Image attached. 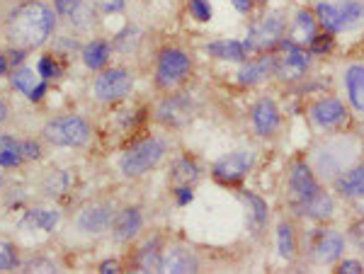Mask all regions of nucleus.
Instances as JSON below:
<instances>
[{
    "mask_svg": "<svg viewBox=\"0 0 364 274\" xmlns=\"http://www.w3.org/2000/svg\"><path fill=\"white\" fill-rule=\"evenodd\" d=\"M22 155L24 160H37L42 155V146L37 141H22Z\"/></svg>",
    "mask_w": 364,
    "mask_h": 274,
    "instance_id": "38",
    "label": "nucleus"
},
{
    "mask_svg": "<svg viewBox=\"0 0 364 274\" xmlns=\"http://www.w3.org/2000/svg\"><path fill=\"white\" fill-rule=\"evenodd\" d=\"M231 3L238 13H250L253 10V0H231Z\"/></svg>",
    "mask_w": 364,
    "mask_h": 274,
    "instance_id": "45",
    "label": "nucleus"
},
{
    "mask_svg": "<svg viewBox=\"0 0 364 274\" xmlns=\"http://www.w3.org/2000/svg\"><path fill=\"white\" fill-rule=\"evenodd\" d=\"M189 68H192V63H189L187 54L180 52V49H168V52L161 54V61H158V85L161 88H173V85L184 80Z\"/></svg>",
    "mask_w": 364,
    "mask_h": 274,
    "instance_id": "7",
    "label": "nucleus"
},
{
    "mask_svg": "<svg viewBox=\"0 0 364 274\" xmlns=\"http://www.w3.org/2000/svg\"><path fill=\"white\" fill-rule=\"evenodd\" d=\"M362 22H364V3L362 0H342V5H340L342 29H352Z\"/></svg>",
    "mask_w": 364,
    "mask_h": 274,
    "instance_id": "28",
    "label": "nucleus"
},
{
    "mask_svg": "<svg viewBox=\"0 0 364 274\" xmlns=\"http://www.w3.org/2000/svg\"><path fill=\"white\" fill-rule=\"evenodd\" d=\"M134 88V78L129 75V70L124 68H110L105 73L97 75L95 80V98L102 102H115L131 93Z\"/></svg>",
    "mask_w": 364,
    "mask_h": 274,
    "instance_id": "4",
    "label": "nucleus"
},
{
    "mask_svg": "<svg viewBox=\"0 0 364 274\" xmlns=\"http://www.w3.org/2000/svg\"><path fill=\"white\" fill-rule=\"evenodd\" d=\"M112 231H115V238L117 241H131L138 231H141V211L129 206V209L119 211L112 221Z\"/></svg>",
    "mask_w": 364,
    "mask_h": 274,
    "instance_id": "15",
    "label": "nucleus"
},
{
    "mask_svg": "<svg viewBox=\"0 0 364 274\" xmlns=\"http://www.w3.org/2000/svg\"><path fill=\"white\" fill-rule=\"evenodd\" d=\"M284 34V17L282 15H265L260 22H255L248 32V39H245V49H272L277 42Z\"/></svg>",
    "mask_w": 364,
    "mask_h": 274,
    "instance_id": "5",
    "label": "nucleus"
},
{
    "mask_svg": "<svg viewBox=\"0 0 364 274\" xmlns=\"http://www.w3.org/2000/svg\"><path fill=\"white\" fill-rule=\"evenodd\" d=\"M345 85L355 109L364 112V66H350L345 70Z\"/></svg>",
    "mask_w": 364,
    "mask_h": 274,
    "instance_id": "21",
    "label": "nucleus"
},
{
    "mask_svg": "<svg viewBox=\"0 0 364 274\" xmlns=\"http://www.w3.org/2000/svg\"><path fill=\"white\" fill-rule=\"evenodd\" d=\"M42 134L54 146H83L90 139V126L80 116H59L44 126Z\"/></svg>",
    "mask_w": 364,
    "mask_h": 274,
    "instance_id": "2",
    "label": "nucleus"
},
{
    "mask_svg": "<svg viewBox=\"0 0 364 274\" xmlns=\"http://www.w3.org/2000/svg\"><path fill=\"white\" fill-rule=\"evenodd\" d=\"M189 13L199 22H209L212 20V5L207 0H189Z\"/></svg>",
    "mask_w": 364,
    "mask_h": 274,
    "instance_id": "35",
    "label": "nucleus"
},
{
    "mask_svg": "<svg viewBox=\"0 0 364 274\" xmlns=\"http://www.w3.org/2000/svg\"><path fill=\"white\" fill-rule=\"evenodd\" d=\"M352 233H355V238H357V243L364 248V221L362 223H357L355 228H352Z\"/></svg>",
    "mask_w": 364,
    "mask_h": 274,
    "instance_id": "47",
    "label": "nucleus"
},
{
    "mask_svg": "<svg viewBox=\"0 0 364 274\" xmlns=\"http://www.w3.org/2000/svg\"><path fill=\"white\" fill-rule=\"evenodd\" d=\"M112 223V209L107 204H92L78 216V228L83 233H102Z\"/></svg>",
    "mask_w": 364,
    "mask_h": 274,
    "instance_id": "13",
    "label": "nucleus"
},
{
    "mask_svg": "<svg viewBox=\"0 0 364 274\" xmlns=\"http://www.w3.org/2000/svg\"><path fill=\"white\" fill-rule=\"evenodd\" d=\"M352 153H342V144H330L328 149H323L319 153V170L323 175H335L342 165L347 163Z\"/></svg>",
    "mask_w": 364,
    "mask_h": 274,
    "instance_id": "22",
    "label": "nucleus"
},
{
    "mask_svg": "<svg viewBox=\"0 0 364 274\" xmlns=\"http://www.w3.org/2000/svg\"><path fill=\"white\" fill-rule=\"evenodd\" d=\"M189 112H192V107H189L187 100L170 98L158 107V119H161L163 124L177 126V124H184V121L189 119Z\"/></svg>",
    "mask_w": 364,
    "mask_h": 274,
    "instance_id": "18",
    "label": "nucleus"
},
{
    "mask_svg": "<svg viewBox=\"0 0 364 274\" xmlns=\"http://www.w3.org/2000/svg\"><path fill=\"white\" fill-rule=\"evenodd\" d=\"M355 209L360 211V214H364V192L355 197Z\"/></svg>",
    "mask_w": 364,
    "mask_h": 274,
    "instance_id": "48",
    "label": "nucleus"
},
{
    "mask_svg": "<svg viewBox=\"0 0 364 274\" xmlns=\"http://www.w3.org/2000/svg\"><path fill=\"white\" fill-rule=\"evenodd\" d=\"M163 153H166V141L148 139V141H143V144L134 146L131 151H126L119 167L126 177H138V175H143V172L151 170L153 165H158Z\"/></svg>",
    "mask_w": 364,
    "mask_h": 274,
    "instance_id": "3",
    "label": "nucleus"
},
{
    "mask_svg": "<svg viewBox=\"0 0 364 274\" xmlns=\"http://www.w3.org/2000/svg\"><path fill=\"white\" fill-rule=\"evenodd\" d=\"M54 27V10L46 8L39 0H29V3H22L20 8H15L10 13L8 22H5V34H8V39L15 47L34 49L42 47L46 39L51 37Z\"/></svg>",
    "mask_w": 364,
    "mask_h": 274,
    "instance_id": "1",
    "label": "nucleus"
},
{
    "mask_svg": "<svg viewBox=\"0 0 364 274\" xmlns=\"http://www.w3.org/2000/svg\"><path fill=\"white\" fill-rule=\"evenodd\" d=\"M59 73L61 68L54 61V56H42V61H39V75H42L44 80H49V78H56Z\"/></svg>",
    "mask_w": 364,
    "mask_h": 274,
    "instance_id": "36",
    "label": "nucleus"
},
{
    "mask_svg": "<svg viewBox=\"0 0 364 274\" xmlns=\"http://www.w3.org/2000/svg\"><path fill=\"white\" fill-rule=\"evenodd\" d=\"M95 5L105 13H119V10H124L126 0H95Z\"/></svg>",
    "mask_w": 364,
    "mask_h": 274,
    "instance_id": "39",
    "label": "nucleus"
},
{
    "mask_svg": "<svg viewBox=\"0 0 364 274\" xmlns=\"http://www.w3.org/2000/svg\"><path fill=\"white\" fill-rule=\"evenodd\" d=\"M8 66H10L8 56H3V54H0V75H5V73H8Z\"/></svg>",
    "mask_w": 364,
    "mask_h": 274,
    "instance_id": "49",
    "label": "nucleus"
},
{
    "mask_svg": "<svg viewBox=\"0 0 364 274\" xmlns=\"http://www.w3.org/2000/svg\"><path fill=\"white\" fill-rule=\"evenodd\" d=\"M192 199H194V195H192V190H189V187H180V190H177V204H180V206L189 204Z\"/></svg>",
    "mask_w": 364,
    "mask_h": 274,
    "instance_id": "43",
    "label": "nucleus"
},
{
    "mask_svg": "<svg viewBox=\"0 0 364 274\" xmlns=\"http://www.w3.org/2000/svg\"><path fill=\"white\" fill-rule=\"evenodd\" d=\"M199 262L187 248H173L166 257H163V272L170 274H192L197 272Z\"/></svg>",
    "mask_w": 364,
    "mask_h": 274,
    "instance_id": "16",
    "label": "nucleus"
},
{
    "mask_svg": "<svg viewBox=\"0 0 364 274\" xmlns=\"http://www.w3.org/2000/svg\"><path fill=\"white\" fill-rule=\"evenodd\" d=\"M71 22H73L75 27H80V29H90L92 22H95V13H92L88 5H80V8L71 15Z\"/></svg>",
    "mask_w": 364,
    "mask_h": 274,
    "instance_id": "34",
    "label": "nucleus"
},
{
    "mask_svg": "<svg viewBox=\"0 0 364 274\" xmlns=\"http://www.w3.org/2000/svg\"><path fill=\"white\" fill-rule=\"evenodd\" d=\"M39 78H42V75L34 73L32 68H20V70H15V75H13V85L20 90V93L27 95L32 102H37V100H42L46 93V83Z\"/></svg>",
    "mask_w": 364,
    "mask_h": 274,
    "instance_id": "14",
    "label": "nucleus"
},
{
    "mask_svg": "<svg viewBox=\"0 0 364 274\" xmlns=\"http://www.w3.org/2000/svg\"><path fill=\"white\" fill-rule=\"evenodd\" d=\"M17 267V250L10 241L0 238V272H8Z\"/></svg>",
    "mask_w": 364,
    "mask_h": 274,
    "instance_id": "33",
    "label": "nucleus"
},
{
    "mask_svg": "<svg viewBox=\"0 0 364 274\" xmlns=\"http://www.w3.org/2000/svg\"><path fill=\"white\" fill-rule=\"evenodd\" d=\"M277 248H279V255L284 260H291L296 250V243H294V231H291L289 223H279L277 228Z\"/></svg>",
    "mask_w": 364,
    "mask_h": 274,
    "instance_id": "30",
    "label": "nucleus"
},
{
    "mask_svg": "<svg viewBox=\"0 0 364 274\" xmlns=\"http://www.w3.org/2000/svg\"><path fill=\"white\" fill-rule=\"evenodd\" d=\"M8 61H10V66H17V63H22V61H24V49H22V47L13 49V52L8 54Z\"/></svg>",
    "mask_w": 364,
    "mask_h": 274,
    "instance_id": "44",
    "label": "nucleus"
},
{
    "mask_svg": "<svg viewBox=\"0 0 364 274\" xmlns=\"http://www.w3.org/2000/svg\"><path fill=\"white\" fill-rule=\"evenodd\" d=\"M138 272H163V257L158 255L156 243H148L138 255Z\"/></svg>",
    "mask_w": 364,
    "mask_h": 274,
    "instance_id": "29",
    "label": "nucleus"
},
{
    "mask_svg": "<svg viewBox=\"0 0 364 274\" xmlns=\"http://www.w3.org/2000/svg\"><path fill=\"white\" fill-rule=\"evenodd\" d=\"M330 37H326V34H323V37H314V42H311V52L314 54H321V52H328V49H330Z\"/></svg>",
    "mask_w": 364,
    "mask_h": 274,
    "instance_id": "40",
    "label": "nucleus"
},
{
    "mask_svg": "<svg viewBox=\"0 0 364 274\" xmlns=\"http://www.w3.org/2000/svg\"><path fill=\"white\" fill-rule=\"evenodd\" d=\"M197 165L192 163V160H180V163L175 165V172H173V185H177V187H187L189 182H194L197 180Z\"/></svg>",
    "mask_w": 364,
    "mask_h": 274,
    "instance_id": "32",
    "label": "nucleus"
},
{
    "mask_svg": "<svg viewBox=\"0 0 364 274\" xmlns=\"http://www.w3.org/2000/svg\"><path fill=\"white\" fill-rule=\"evenodd\" d=\"M270 73H275V59L272 56H263V59L243 66L238 73V80L243 85H255V83H260V80L268 78Z\"/></svg>",
    "mask_w": 364,
    "mask_h": 274,
    "instance_id": "20",
    "label": "nucleus"
},
{
    "mask_svg": "<svg viewBox=\"0 0 364 274\" xmlns=\"http://www.w3.org/2000/svg\"><path fill=\"white\" fill-rule=\"evenodd\" d=\"M340 272L342 274H360V272H364V267L357 260H345L340 265Z\"/></svg>",
    "mask_w": 364,
    "mask_h": 274,
    "instance_id": "41",
    "label": "nucleus"
},
{
    "mask_svg": "<svg viewBox=\"0 0 364 274\" xmlns=\"http://www.w3.org/2000/svg\"><path fill=\"white\" fill-rule=\"evenodd\" d=\"M22 3H29V0H22Z\"/></svg>",
    "mask_w": 364,
    "mask_h": 274,
    "instance_id": "51",
    "label": "nucleus"
},
{
    "mask_svg": "<svg viewBox=\"0 0 364 274\" xmlns=\"http://www.w3.org/2000/svg\"><path fill=\"white\" fill-rule=\"evenodd\" d=\"M22 160V141H15L13 136H0V165L17 167Z\"/></svg>",
    "mask_w": 364,
    "mask_h": 274,
    "instance_id": "27",
    "label": "nucleus"
},
{
    "mask_svg": "<svg viewBox=\"0 0 364 274\" xmlns=\"http://www.w3.org/2000/svg\"><path fill=\"white\" fill-rule=\"evenodd\" d=\"M255 155L250 151H235V153H228L226 158H221L217 165H214V177L219 182H238L245 172L253 167Z\"/></svg>",
    "mask_w": 364,
    "mask_h": 274,
    "instance_id": "8",
    "label": "nucleus"
},
{
    "mask_svg": "<svg viewBox=\"0 0 364 274\" xmlns=\"http://www.w3.org/2000/svg\"><path fill=\"white\" fill-rule=\"evenodd\" d=\"M253 124H255V131L260 136H272L279 126V109H277L275 100L270 98H263L258 105L253 107Z\"/></svg>",
    "mask_w": 364,
    "mask_h": 274,
    "instance_id": "10",
    "label": "nucleus"
},
{
    "mask_svg": "<svg viewBox=\"0 0 364 274\" xmlns=\"http://www.w3.org/2000/svg\"><path fill=\"white\" fill-rule=\"evenodd\" d=\"M282 49H284L282 56L275 59V73L279 75L282 80L301 78V75L306 73V68H309V54H306L299 44L291 42V39L282 42Z\"/></svg>",
    "mask_w": 364,
    "mask_h": 274,
    "instance_id": "6",
    "label": "nucleus"
},
{
    "mask_svg": "<svg viewBox=\"0 0 364 274\" xmlns=\"http://www.w3.org/2000/svg\"><path fill=\"white\" fill-rule=\"evenodd\" d=\"M5 116H8V107H5V102L0 100V124L5 121Z\"/></svg>",
    "mask_w": 364,
    "mask_h": 274,
    "instance_id": "50",
    "label": "nucleus"
},
{
    "mask_svg": "<svg viewBox=\"0 0 364 274\" xmlns=\"http://www.w3.org/2000/svg\"><path fill=\"white\" fill-rule=\"evenodd\" d=\"M299 214L309 216V219H316V221H323L328 219V216H333V211H335V204H333V197L326 195V192H319L316 197H311V199L306 201H299Z\"/></svg>",
    "mask_w": 364,
    "mask_h": 274,
    "instance_id": "17",
    "label": "nucleus"
},
{
    "mask_svg": "<svg viewBox=\"0 0 364 274\" xmlns=\"http://www.w3.org/2000/svg\"><path fill=\"white\" fill-rule=\"evenodd\" d=\"M316 260L319 262H335L337 257L342 255V250H345V241H342L340 233L335 231H321L319 238H316Z\"/></svg>",
    "mask_w": 364,
    "mask_h": 274,
    "instance_id": "12",
    "label": "nucleus"
},
{
    "mask_svg": "<svg viewBox=\"0 0 364 274\" xmlns=\"http://www.w3.org/2000/svg\"><path fill=\"white\" fill-rule=\"evenodd\" d=\"M29 272H56V267L51 265V262L32 260V262H29Z\"/></svg>",
    "mask_w": 364,
    "mask_h": 274,
    "instance_id": "42",
    "label": "nucleus"
},
{
    "mask_svg": "<svg viewBox=\"0 0 364 274\" xmlns=\"http://www.w3.org/2000/svg\"><path fill=\"white\" fill-rule=\"evenodd\" d=\"M335 187L342 197H350V199H355L357 195H362L364 192V165L352 167V170H347L345 175L337 177Z\"/></svg>",
    "mask_w": 364,
    "mask_h": 274,
    "instance_id": "23",
    "label": "nucleus"
},
{
    "mask_svg": "<svg viewBox=\"0 0 364 274\" xmlns=\"http://www.w3.org/2000/svg\"><path fill=\"white\" fill-rule=\"evenodd\" d=\"M289 185H291V192L299 201H306L311 197H316L321 192L319 182H316L314 172L306 163H296L291 167V175H289Z\"/></svg>",
    "mask_w": 364,
    "mask_h": 274,
    "instance_id": "9",
    "label": "nucleus"
},
{
    "mask_svg": "<svg viewBox=\"0 0 364 274\" xmlns=\"http://www.w3.org/2000/svg\"><path fill=\"white\" fill-rule=\"evenodd\" d=\"M110 61V44L102 42V39H95L88 47L83 49V63L88 66L90 70H100L107 66Z\"/></svg>",
    "mask_w": 364,
    "mask_h": 274,
    "instance_id": "26",
    "label": "nucleus"
},
{
    "mask_svg": "<svg viewBox=\"0 0 364 274\" xmlns=\"http://www.w3.org/2000/svg\"><path fill=\"white\" fill-rule=\"evenodd\" d=\"M59 223V211H51V209H29L27 214L22 216L20 226L24 231H54V226Z\"/></svg>",
    "mask_w": 364,
    "mask_h": 274,
    "instance_id": "19",
    "label": "nucleus"
},
{
    "mask_svg": "<svg viewBox=\"0 0 364 274\" xmlns=\"http://www.w3.org/2000/svg\"><path fill=\"white\" fill-rule=\"evenodd\" d=\"M243 199H245V204L250 206V219H253V223L258 228H263L265 221H268V204H265L258 195H253V192H245Z\"/></svg>",
    "mask_w": 364,
    "mask_h": 274,
    "instance_id": "31",
    "label": "nucleus"
},
{
    "mask_svg": "<svg viewBox=\"0 0 364 274\" xmlns=\"http://www.w3.org/2000/svg\"><path fill=\"white\" fill-rule=\"evenodd\" d=\"M316 37V20L311 17L306 10H299L294 17V29H291V42L294 44H306V42H314Z\"/></svg>",
    "mask_w": 364,
    "mask_h": 274,
    "instance_id": "25",
    "label": "nucleus"
},
{
    "mask_svg": "<svg viewBox=\"0 0 364 274\" xmlns=\"http://www.w3.org/2000/svg\"><path fill=\"white\" fill-rule=\"evenodd\" d=\"M100 272L102 274H115V272H119V265H117L115 260H107V262H102L100 265Z\"/></svg>",
    "mask_w": 364,
    "mask_h": 274,
    "instance_id": "46",
    "label": "nucleus"
},
{
    "mask_svg": "<svg viewBox=\"0 0 364 274\" xmlns=\"http://www.w3.org/2000/svg\"><path fill=\"white\" fill-rule=\"evenodd\" d=\"M80 5H83V0H54V10L61 17H71Z\"/></svg>",
    "mask_w": 364,
    "mask_h": 274,
    "instance_id": "37",
    "label": "nucleus"
},
{
    "mask_svg": "<svg viewBox=\"0 0 364 274\" xmlns=\"http://www.w3.org/2000/svg\"><path fill=\"white\" fill-rule=\"evenodd\" d=\"M311 119L319 126H323V129H330V126L340 124V121L345 119V107H342L340 100H333V98L319 100V102L311 107Z\"/></svg>",
    "mask_w": 364,
    "mask_h": 274,
    "instance_id": "11",
    "label": "nucleus"
},
{
    "mask_svg": "<svg viewBox=\"0 0 364 274\" xmlns=\"http://www.w3.org/2000/svg\"><path fill=\"white\" fill-rule=\"evenodd\" d=\"M245 44L233 42V39H221V42H212L207 47V54H212L214 59L221 61H245Z\"/></svg>",
    "mask_w": 364,
    "mask_h": 274,
    "instance_id": "24",
    "label": "nucleus"
}]
</instances>
